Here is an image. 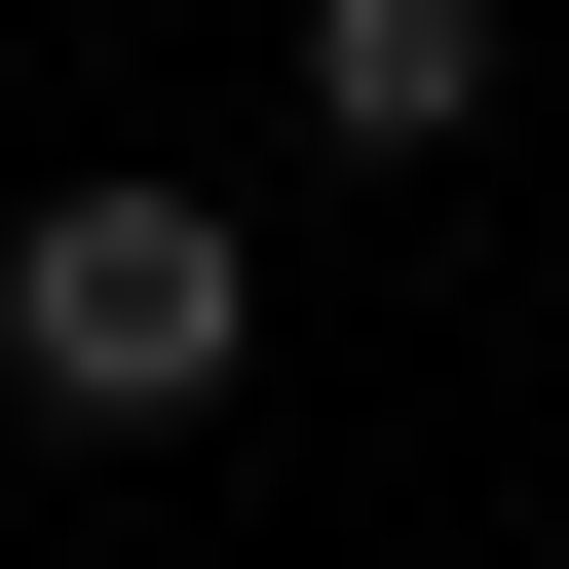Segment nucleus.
Segmentation results:
<instances>
[{"label": "nucleus", "instance_id": "nucleus-2", "mask_svg": "<svg viewBox=\"0 0 569 569\" xmlns=\"http://www.w3.org/2000/svg\"><path fill=\"white\" fill-rule=\"evenodd\" d=\"M305 152H342V190L493 152V0H305Z\"/></svg>", "mask_w": 569, "mask_h": 569}, {"label": "nucleus", "instance_id": "nucleus-1", "mask_svg": "<svg viewBox=\"0 0 569 569\" xmlns=\"http://www.w3.org/2000/svg\"><path fill=\"white\" fill-rule=\"evenodd\" d=\"M228 342H266V266H228V190H39V228H0V380H39L77 456L228 418Z\"/></svg>", "mask_w": 569, "mask_h": 569}]
</instances>
